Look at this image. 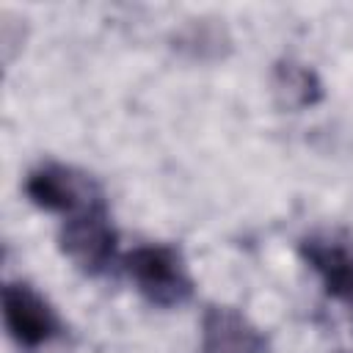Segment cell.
I'll return each instance as SVG.
<instances>
[{"label": "cell", "instance_id": "277c9868", "mask_svg": "<svg viewBox=\"0 0 353 353\" xmlns=\"http://www.w3.org/2000/svg\"><path fill=\"white\" fill-rule=\"evenodd\" d=\"M25 196L39 210L58 212L61 218L80 212L105 199L99 182L91 174H85L74 165H63V163L36 165L25 176Z\"/></svg>", "mask_w": 353, "mask_h": 353}, {"label": "cell", "instance_id": "7a4b0ae2", "mask_svg": "<svg viewBox=\"0 0 353 353\" xmlns=\"http://www.w3.org/2000/svg\"><path fill=\"white\" fill-rule=\"evenodd\" d=\"M58 248L83 276L97 279L108 273L119 254V232L113 226L108 201L102 199L66 215L58 229Z\"/></svg>", "mask_w": 353, "mask_h": 353}, {"label": "cell", "instance_id": "8992f818", "mask_svg": "<svg viewBox=\"0 0 353 353\" xmlns=\"http://www.w3.org/2000/svg\"><path fill=\"white\" fill-rule=\"evenodd\" d=\"M268 339L240 309L207 306L201 317V353H265Z\"/></svg>", "mask_w": 353, "mask_h": 353}, {"label": "cell", "instance_id": "3957f363", "mask_svg": "<svg viewBox=\"0 0 353 353\" xmlns=\"http://www.w3.org/2000/svg\"><path fill=\"white\" fill-rule=\"evenodd\" d=\"M3 323L22 353H44L66 336V325L55 306L28 281H6Z\"/></svg>", "mask_w": 353, "mask_h": 353}, {"label": "cell", "instance_id": "5b68a950", "mask_svg": "<svg viewBox=\"0 0 353 353\" xmlns=\"http://www.w3.org/2000/svg\"><path fill=\"white\" fill-rule=\"evenodd\" d=\"M298 254L353 325V243L336 232H312L301 237Z\"/></svg>", "mask_w": 353, "mask_h": 353}, {"label": "cell", "instance_id": "52a82bcc", "mask_svg": "<svg viewBox=\"0 0 353 353\" xmlns=\"http://www.w3.org/2000/svg\"><path fill=\"white\" fill-rule=\"evenodd\" d=\"M273 97L284 110H309L323 99V83L317 72L295 58H284L273 66Z\"/></svg>", "mask_w": 353, "mask_h": 353}, {"label": "cell", "instance_id": "6da1fadb", "mask_svg": "<svg viewBox=\"0 0 353 353\" xmlns=\"http://www.w3.org/2000/svg\"><path fill=\"white\" fill-rule=\"evenodd\" d=\"M124 270L141 298L157 309H176L190 301L193 279L185 256L168 243H141L124 254Z\"/></svg>", "mask_w": 353, "mask_h": 353}]
</instances>
